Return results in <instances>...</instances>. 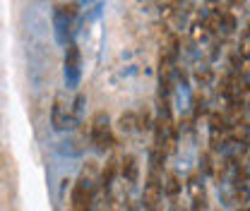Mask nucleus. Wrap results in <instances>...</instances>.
Listing matches in <instances>:
<instances>
[{"instance_id":"nucleus-1","label":"nucleus","mask_w":250,"mask_h":211,"mask_svg":"<svg viewBox=\"0 0 250 211\" xmlns=\"http://www.w3.org/2000/svg\"><path fill=\"white\" fill-rule=\"evenodd\" d=\"M92 139H94V144H96V149H101V151L111 149L116 144L106 113H96L92 118Z\"/></svg>"},{"instance_id":"nucleus-2","label":"nucleus","mask_w":250,"mask_h":211,"mask_svg":"<svg viewBox=\"0 0 250 211\" xmlns=\"http://www.w3.org/2000/svg\"><path fill=\"white\" fill-rule=\"evenodd\" d=\"M77 17V2H67V5H56L53 12V24H56V36L61 43H67V34H70V22Z\"/></svg>"},{"instance_id":"nucleus-3","label":"nucleus","mask_w":250,"mask_h":211,"mask_svg":"<svg viewBox=\"0 0 250 211\" xmlns=\"http://www.w3.org/2000/svg\"><path fill=\"white\" fill-rule=\"evenodd\" d=\"M92 209V185L89 180H80L70 194V211H89Z\"/></svg>"},{"instance_id":"nucleus-4","label":"nucleus","mask_w":250,"mask_h":211,"mask_svg":"<svg viewBox=\"0 0 250 211\" xmlns=\"http://www.w3.org/2000/svg\"><path fill=\"white\" fill-rule=\"evenodd\" d=\"M51 122L56 130H65V127H72L75 115H72V108L65 103V96L58 94L56 101H53V111H51Z\"/></svg>"},{"instance_id":"nucleus-5","label":"nucleus","mask_w":250,"mask_h":211,"mask_svg":"<svg viewBox=\"0 0 250 211\" xmlns=\"http://www.w3.org/2000/svg\"><path fill=\"white\" fill-rule=\"evenodd\" d=\"M80 65H82V53L75 43H67L65 48V77L67 84H77L80 79Z\"/></svg>"},{"instance_id":"nucleus-6","label":"nucleus","mask_w":250,"mask_h":211,"mask_svg":"<svg viewBox=\"0 0 250 211\" xmlns=\"http://www.w3.org/2000/svg\"><path fill=\"white\" fill-rule=\"evenodd\" d=\"M161 194H164V185L159 182L154 173H152V178L149 182L145 185V192H142V202H145V207L149 211H154L159 207V202H161Z\"/></svg>"},{"instance_id":"nucleus-7","label":"nucleus","mask_w":250,"mask_h":211,"mask_svg":"<svg viewBox=\"0 0 250 211\" xmlns=\"http://www.w3.org/2000/svg\"><path fill=\"white\" fill-rule=\"evenodd\" d=\"M121 175H123V180L127 185H135L137 178H140V163H137V158L132 153H127L121 161Z\"/></svg>"},{"instance_id":"nucleus-8","label":"nucleus","mask_w":250,"mask_h":211,"mask_svg":"<svg viewBox=\"0 0 250 211\" xmlns=\"http://www.w3.org/2000/svg\"><path fill=\"white\" fill-rule=\"evenodd\" d=\"M178 56V36H168L166 38V43H164V48H161V58H166V60L173 62V58Z\"/></svg>"},{"instance_id":"nucleus-9","label":"nucleus","mask_w":250,"mask_h":211,"mask_svg":"<svg viewBox=\"0 0 250 211\" xmlns=\"http://www.w3.org/2000/svg\"><path fill=\"white\" fill-rule=\"evenodd\" d=\"M137 115H135V113H132V111H127V113H123V115H121V120H118V127H121V130H123L125 134H130V132H132V130H137Z\"/></svg>"},{"instance_id":"nucleus-10","label":"nucleus","mask_w":250,"mask_h":211,"mask_svg":"<svg viewBox=\"0 0 250 211\" xmlns=\"http://www.w3.org/2000/svg\"><path fill=\"white\" fill-rule=\"evenodd\" d=\"M116 171H118V161H116V158H111V161L106 163V168L101 171V180H104V185H106V187L113 182V178H116Z\"/></svg>"},{"instance_id":"nucleus-11","label":"nucleus","mask_w":250,"mask_h":211,"mask_svg":"<svg viewBox=\"0 0 250 211\" xmlns=\"http://www.w3.org/2000/svg\"><path fill=\"white\" fill-rule=\"evenodd\" d=\"M164 192H166L168 197H176V194L181 192V182H178V178H176L173 173H168V175H166V182H164Z\"/></svg>"},{"instance_id":"nucleus-12","label":"nucleus","mask_w":250,"mask_h":211,"mask_svg":"<svg viewBox=\"0 0 250 211\" xmlns=\"http://www.w3.org/2000/svg\"><path fill=\"white\" fill-rule=\"evenodd\" d=\"M202 24H205V29L212 31V34H214V31H221V12H214V15H209V17H207V19H205Z\"/></svg>"},{"instance_id":"nucleus-13","label":"nucleus","mask_w":250,"mask_h":211,"mask_svg":"<svg viewBox=\"0 0 250 211\" xmlns=\"http://www.w3.org/2000/svg\"><path fill=\"white\" fill-rule=\"evenodd\" d=\"M221 29L226 31V34H231V31L236 29V19H233V15L226 12V10H221Z\"/></svg>"},{"instance_id":"nucleus-14","label":"nucleus","mask_w":250,"mask_h":211,"mask_svg":"<svg viewBox=\"0 0 250 211\" xmlns=\"http://www.w3.org/2000/svg\"><path fill=\"white\" fill-rule=\"evenodd\" d=\"M188 187H190V194H192V199H200V197H205V190H202V185H200V180H197V178H190Z\"/></svg>"},{"instance_id":"nucleus-15","label":"nucleus","mask_w":250,"mask_h":211,"mask_svg":"<svg viewBox=\"0 0 250 211\" xmlns=\"http://www.w3.org/2000/svg\"><path fill=\"white\" fill-rule=\"evenodd\" d=\"M241 58L250 60V36H243V41H241Z\"/></svg>"},{"instance_id":"nucleus-16","label":"nucleus","mask_w":250,"mask_h":211,"mask_svg":"<svg viewBox=\"0 0 250 211\" xmlns=\"http://www.w3.org/2000/svg\"><path fill=\"white\" fill-rule=\"evenodd\" d=\"M149 127H152L149 113H142V115H140V122H137V130H149Z\"/></svg>"},{"instance_id":"nucleus-17","label":"nucleus","mask_w":250,"mask_h":211,"mask_svg":"<svg viewBox=\"0 0 250 211\" xmlns=\"http://www.w3.org/2000/svg\"><path fill=\"white\" fill-rule=\"evenodd\" d=\"M236 202L238 204H248V190L246 187H238L236 190Z\"/></svg>"},{"instance_id":"nucleus-18","label":"nucleus","mask_w":250,"mask_h":211,"mask_svg":"<svg viewBox=\"0 0 250 211\" xmlns=\"http://www.w3.org/2000/svg\"><path fill=\"white\" fill-rule=\"evenodd\" d=\"M192 211H207V199H205V197L192 199Z\"/></svg>"},{"instance_id":"nucleus-19","label":"nucleus","mask_w":250,"mask_h":211,"mask_svg":"<svg viewBox=\"0 0 250 211\" xmlns=\"http://www.w3.org/2000/svg\"><path fill=\"white\" fill-rule=\"evenodd\" d=\"M77 2H92V0H77Z\"/></svg>"},{"instance_id":"nucleus-20","label":"nucleus","mask_w":250,"mask_h":211,"mask_svg":"<svg viewBox=\"0 0 250 211\" xmlns=\"http://www.w3.org/2000/svg\"><path fill=\"white\" fill-rule=\"evenodd\" d=\"M248 211H250V209H248Z\"/></svg>"}]
</instances>
